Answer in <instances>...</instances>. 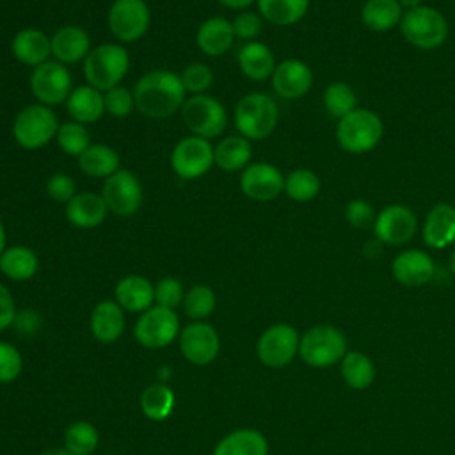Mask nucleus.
Returning <instances> with one entry per match:
<instances>
[{
  "label": "nucleus",
  "mask_w": 455,
  "mask_h": 455,
  "mask_svg": "<svg viewBox=\"0 0 455 455\" xmlns=\"http://www.w3.org/2000/svg\"><path fill=\"white\" fill-rule=\"evenodd\" d=\"M135 108L149 119H165L181 110L187 91L181 76L171 69H151L133 85Z\"/></svg>",
  "instance_id": "1"
},
{
  "label": "nucleus",
  "mask_w": 455,
  "mask_h": 455,
  "mask_svg": "<svg viewBox=\"0 0 455 455\" xmlns=\"http://www.w3.org/2000/svg\"><path fill=\"white\" fill-rule=\"evenodd\" d=\"M130 69V53L121 43H101L92 46L82 62V73L89 85L105 92L121 85Z\"/></svg>",
  "instance_id": "2"
},
{
  "label": "nucleus",
  "mask_w": 455,
  "mask_h": 455,
  "mask_svg": "<svg viewBox=\"0 0 455 455\" xmlns=\"http://www.w3.org/2000/svg\"><path fill=\"white\" fill-rule=\"evenodd\" d=\"M384 137V121L368 108H355L338 119L336 140L338 146L350 155H364L375 149Z\"/></svg>",
  "instance_id": "3"
},
{
  "label": "nucleus",
  "mask_w": 455,
  "mask_h": 455,
  "mask_svg": "<svg viewBox=\"0 0 455 455\" xmlns=\"http://www.w3.org/2000/svg\"><path fill=\"white\" fill-rule=\"evenodd\" d=\"M233 117L238 135L249 140H263L275 130L279 108L272 96L249 92L238 100Z\"/></svg>",
  "instance_id": "4"
},
{
  "label": "nucleus",
  "mask_w": 455,
  "mask_h": 455,
  "mask_svg": "<svg viewBox=\"0 0 455 455\" xmlns=\"http://www.w3.org/2000/svg\"><path fill=\"white\" fill-rule=\"evenodd\" d=\"M59 124V117L52 107L30 103L16 114L11 132L14 142L20 148L27 151H36L55 139Z\"/></svg>",
  "instance_id": "5"
},
{
  "label": "nucleus",
  "mask_w": 455,
  "mask_h": 455,
  "mask_svg": "<svg viewBox=\"0 0 455 455\" xmlns=\"http://www.w3.org/2000/svg\"><path fill=\"white\" fill-rule=\"evenodd\" d=\"M398 27L403 39L418 50L439 48L450 32L444 14L428 5L405 11Z\"/></svg>",
  "instance_id": "6"
},
{
  "label": "nucleus",
  "mask_w": 455,
  "mask_h": 455,
  "mask_svg": "<svg viewBox=\"0 0 455 455\" xmlns=\"http://www.w3.org/2000/svg\"><path fill=\"white\" fill-rule=\"evenodd\" d=\"M180 116L192 135L208 140L222 135L228 126V112L224 103L206 92L188 96L180 110Z\"/></svg>",
  "instance_id": "7"
},
{
  "label": "nucleus",
  "mask_w": 455,
  "mask_h": 455,
  "mask_svg": "<svg viewBox=\"0 0 455 455\" xmlns=\"http://www.w3.org/2000/svg\"><path fill=\"white\" fill-rule=\"evenodd\" d=\"M347 354V339L332 325H315L304 332L299 343L300 359L313 368L332 366Z\"/></svg>",
  "instance_id": "8"
},
{
  "label": "nucleus",
  "mask_w": 455,
  "mask_h": 455,
  "mask_svg": "<svg viewBox=\"0 0 455 455\" xmlns=\"http://www.w3.org/2000/svg\"><path fill=\"white\" fill-rule=\"evenodd\" d=\"M28 89L36 103L46 107H59L66 103L73 91V76L68 66L50 59L32 68L28 76Z\"/></svg>",
  "instance_id": "9"
},
{
  "label": "nucleus",
  "mask_w": 455,
  "mask_h": 455,
  "mask_svg": "<svg viewBox=\"0 0 455 455\" xmlns=\"http://www.w3.org/2000/svg\"><path fill=\"white\" fill-rule=\"evenodd\" d=\"M151 11L146 0H114L107 11V27L119 43H135L146 36Z\"/></svg>",
  "instance_id": "10"
},
{
  "label": "nucleus",
  "mask_w": 455,
  "mask_h": 455,
  "mask_svg": "<svg viewBox=\"0 0 455 455\" xmlns=\"http://www.w3.org/2000/svg\"><path fill=\"white\" fill-rule=\"evenodd\" d=\"M169 164L178 178L199 180L215 165L213 146L208 139L187 135L172 146Z\"/></svg>",
  "instance_id": "11"
},
{
  "label": "nucleus",
  "mask_w": 455,
  "mask_h": 455,
  "mask_svg": "<svg viewBox=\"0 0 455 455\" xmlns=\"http://www.w3.org/2000/svg\"><path fill=\"white\" fill-rule=\"evenodd\" d=\"M101 197L110 213L117 217H130L137 213L144 201V188L140 180L130 169H119L103 180Z\"/></svg>",
  "instance_id": "12"
},
{
  "label": "nucleus",
  "mask_w": 455,
  "mask_h": 455,
  "mask_svg": "<svg viewBox=\"0 0 455 455\" xmlns=\"http://www.w3.org/2000/svg\"><path fill=\"white\" fill-rule=\"evenodd\" d=\"M135 339L146 348L169 347L180 336V318L174 309L151 306L135 323Z\"/></svg>",
  "instance_id": "13"
},
{
  "label": "nucleus",
  "mask_w": 455,
  "mask_h": 455,
  "mask_svg": "<svg viewBox=\"0 0 455 455\" xmlns=\"http://www.w3.org/2000/svg\"><path fill=\"white\" fill-rule=\"evenodd\" d=\"M373 235L384 245H403L418 231V217L407 204L393 203L384 206L373 222Z\"/></svg>",
  "instance_id": "14"
},
{
  "label": "nucleus",
  "mask_w": 455,
  "mask_h": 455,
  "mask_svg": "<svg viewBox=\"0 0 455 455\" xmlns=\"http://www.w3.org/2000/svg\"><path fill=\"white\" fill-rule=\"evenodd\" d=\"M299 332L290 323H274L267 327L258 343L256 354L258 359L268 368L286 366L299 352Z\"/></svg>",
  "instance_id": "15"
},
{
  "label": "nucleus",
  "mask_w": 455,
  "mask_h": 455,
  "mask_svg": "<svg viewBox=\"0 0 455 455\" xmlns=\"http://www.w3.org/2000/svg\"><path fill=\"white\" fill-rule=\"evenodd\" d=\"M178 341L183 357L196 366L210 364L217 359L220 350L219 332L208 322L188 323L180 331Z\"/></svg>",
  "instance_id": "16"
},
{
  "label": "nucleus",
  "mask_w": 455,
  "mask_h": 455,
  "mask_svg": "<svg viewBox=\"0 0 455 455\" xmlns=\"http://www.w3.org/2000/svg\"><path fill=\"white\" fill-rule=\"evenodd\" d=\"M240 190L252 201H272L284 192V174L270 162H251L240 174Z\"/></svg>",
  "instance_id": "17"
},
{
  "label": "nucleus",
  "mask_w": 455,
  "mask_h": 455,
  "mask_svg": "<svg viewBox=\"0 0 455 455\" xmlns=\"http://www.w3.org/2000/svg\"><path fill=\"white\" fill-rule=\"evenodd\" d=\"M272 89L283 100H299L313 87V71L300 59H284L277 62L272 76Z\"/></svg>",
  "instance_id": "18"
},
{
  "label": "nucleus",
  "mask_w": 455,
  "mask_h": 455,
  "mask_svg": "<svg viewBox=\"0 0 455 455\" xmlns=\"http://www.w3.org/2000/svg\"><path fill=\"white\" fill-rule=\"evenodd\" d=\"M52 57L53 60L73 66L84 62L89 52L92 50L91 36L85 28L78 25H64L57 28L52 36Z\"/></svg>",
  "instance_id": "19"
},
{
  "label": "nucleus",
  "mask_w": 455,
  "mask_h": 455,
  "mask_svg": "<svg viewBox=\"0 0 455 455\" xmlns=\"http://www.w3.org/2000/svg\"><path fill=\"white\" fill-rule=\"evenodd\" d=\"M391 274L396 283L416 288L432 281L435 274V263L425 251L405 249L393 259Z\"/></svg>",
  "instance_id": "20"
},
{
  "label": "nucleus",
  "mask_w": 455,
  "mask_h": 455,
  "mask_svg": "<svg viewBox=\"0 0 455 455\" xmlns=\"http://www.w3.org/2000/svg\"><path fill=\"white\" fill-rule=\"evenodd\" d=\"M108 208L98 192L82 190L64 206L66 220L76 229H94L107 220Z\"/></svg>",
  "instance_id": "21"
},
{
  "label": "nucleus",
  "mask_w": 455,
  "mask_h": 455,
  "mask_svg": "<svg viewBox=\"0 0 455 455\" xmlns=\"http://www.w3.org/2000/svg\"><path fill=\"white\" fill-rule=\"evenodd\" d=\"M11 52H12V57L20 64L28 66L32 69V68L50 60V57H52V39L41 28L27 27V28L18 30L12 36Z\"/></svg>",
  "instance_id": "22"
},
{
  "label": "nucleus",
  "mask_w": 455,
  "mask_h": 455,
  "mask_svg": "<svg viewBox=\"0 0 455 455\" xmlns=\"http://www.w3.org/2000/svg\"><path fill=\"white\" fill-rule=\"evenodd\" d=\"M423 242L430 249H444L455 242V208L450 203L434 204L421 228Z\"/></svg>",
  "instance_id": "23"
},
{
  "label": "nucleus",
  "mask_w": 455,
  "mask_h": 455,
  "mask_svg": "<svg viewBox=\"0 0 455 455\" xmlns=\"http://www.w3.org/2000/svg\"><path fill=\"white\" fill-rule=\"evenodd\" d=\"M233 43H235L233 23L224 16L206 18L197 27L196 44L208 57H220L228 53Z\"/></svg>",
  "instance_id": "24"
},
{
  "label": "nucleus",
  "mask_w": 455,
  "mask_h": 455,
  "mask_svg": "<svg viewBox=\"0 0 455 455\" xmlns=\"http://www.w3.org/2000/svg\"><path fill=\"white\" fill-rule=\"evenodd\" d=\"M114 300L128 313H144L155 302V284L144 275L128 274L114 288Z\"/></svg>",
  "instance_id": "25"
},
{
  "label": "nucleus",
  "mask_w": 455,
  "mask_h": 455,
  "mask_svg": "<svg viewBox=\"0 0 455 455\" xmlns=\"http://www.w3.org/2000/svg\"><path fill=\"white\" fill-rule=\"evenodd\" d=\"M236 62L242 71V75L252 82H265L272 76L277 62L274 57V52L268 44L261 41H249L245 43L238 53Z\"/></svg>",
  "instance_id": "26"
},
{
  "label": "nucleus",
  "mask_w": 455,
  "mask_h": 455,
  "mask_svg": "<svg viewBox=\"0 0 455 455\" xmlns=\"http://www.w3.org/2000/svg\"><path fill=\"white\" fill-rule=\"evenodd\" d=\"M66 110L69 114L71 121L82 123L85 126L94 124L105 114L103 92L94 89L89 84L73 87L69 98L66 100Z\"/></svg>",
  "instance_id": "27"
},
{
  "label": "nucleus",
  "mask_w": 455,
  "mask_h": 455,
  "mask_svg": "<svg viewBox=\"0 0 455 455\" xmlns=\"http://www.w3.org/2000/svg\"><path fill=\"white\" fill-rule=\"evenodd\" d=\"M124 331V309L116 300H101L91 313V332L100 343H114Z\"/></svg>",
  "instance_id": "28"
},
{
  "label": "nucleus",
  "mask_w": 455,
  "mask_h": 455,
  "mask_svg": "<svg viewBox=\"0 0 455 455\" xmlns=\"http://www.w3.org/2000/svg\"><path fill=\"white\" fill-rule=\"evenodd\" d=\"M252 158L251 140L242 135H226L213 146L215 165L226 172L243 171Z\"/></svg>",
  "instance_id": "29"
},
{
  "label": "nucleus",
  "mask_w": 455,
  "mask_h": 455,
  "mask_svg": "<svg viewBox=\"0 0 455 455\" xmlns=\"http://www.w3.org/2000/svg\"><path fill=\"white\" fill-rule=\"evenodd\" d=\"M212 455H268V443L254 428H238L224 435Z\"/></svg>",
  "instance_id": "30"
},
{
  "label": "nucleus",
  "mask_w": 455,
  "mask_h": 455,
  "mask_svg": "<svg viewBox=\"0 0 455 455\" xmlns=\"http://www.w3.org/2000/svg\"><path fill=\"white\" fill-rule=\"evenodd\" d=\"M39 270V258L28 245H7L0 254V272L11 281H28Z\"/></svg>",
  "instance_id": "31"
},
{
  "label": "nucleus",
  "mask_w": 455,
  "mask_h": 455,
  "mask_svg": "<svg viewBox=\"0 0 455 455\" xmlns=\"http://www.w3.org/2000/svg\"><path fill=\"white\" fill-rule=\"evenodd\" d=\"M80 171L89 178H103L107 180L116 171L121 169V156L119 153L108 144H91L80 156H78Z\"/></svg>",
  "instance_id": "32"
},
{
  "label": "nucleus",
  "mask_w": 455,
  "mask_h": 455,
  "mask_svg": "<svg viewBox=\"0 0 455 455\" xmlns=\"http://www.w3.org/2000/svg\"><path fill=\"white\" fill-rule=\"evenodd\" d=\"M256 5L265 21L277 27H291L306 16L309 0H256Z\"/></svg>",
  "instance_id": "33"
},
{
  "label": "nucleus",
  "mask_w": 455,
  "mask_h": 455,
  "mask_svg": "<svg viewBox=\"0 0 455 455\" xmlns=\"http://www.w3.org/2000/svg\"><path fill=\"white\" fill-rule=\"evenodd\" d=\"M403 12L398 0H366L361 7V21L373 32H386L400 25Z\"/></svg>",
  "instance_id": "34"
},
{
  "label": "nucleus",
  "mask_w": 455,
  "mask_h": 455,
  "mask_svg": "<svg viewBox=\"0 0 455 455\" xmlns=\"http://www.w3.org/2000/svg\"><path fill=\"white\" fill-rule=\"evenodd\" d=\"M176 403L174 391L167 384H151L140 395V409L146 418L153 421L167 419Z\"/></svg>",
  "instance_id": "35"
},
{
  "label": "nucleus",
  "mask_w": 455,
  "mask_h": 455,
  "mask_svg": "<svg viewBox=\"0 0 455 455\" xmlns=\"http://www.w3.org/2000/svg\"><path fill=\"white\" fill-rule=\"evenodd\" d=\"M341 377L352 389H366L375 379V366L363 352H347L341 359Z\"/></svg>",
  "instance_id": "36"
},
{
  "label": "nucleus",
  "mask_w": 455,
  "mask_h": 455,
  "mask_svg": "<svg viewBox=\"0 0 455 455\" xmlns=\"http://www.w3.org/2000/svg\"><path fill=\"white\" fill-rule=\"evenodd\" d=\"M322 183L311 169H293L284 176V194L295 203H307L320 194Z\"/></svg>",
  "instance_id": "37"
},
{
  "label": "nucleus",
  "mask_w": 455,
  "mask_h": 455,
  "mask_svg": "<svg viewBox=\"0 0 455 455\" xmlns=\"http://www.w3.org/2000/svg\"><path fill=\"white\" fill-rule=\"evenodd\" d=\"M98 443L100 434L89 421H75L64 432V450L71 455H91Z\"/></svg>",
  "instance_id": "38"
},
{
  "label": "nucleus",
  "mask_w": 455,
  "mask_h": 455,
  "mask_svg": "<svg viewBox=\"0 0 455 455\" xmlns=\"http://www.w3.org/2000/svg\"><path fill=\"white\" fill-rule=\"evenodd\" d=\"M323 108L336 119L345 117L357 108V96L352 85L347 82H332L325 87L322 94Z\"/></svg>",
  "instance_id": "39"
},
{
  "label": "nucleus",
  "mask_w": 455,
  "mask_h": 455,
  "mask_svg": "<svg viewBox=\"0 0 455 455\" xmlns=\"http://www.w3.org/2000/svg\"><path fill=\"white\" fill-rule=\"evenodd\" d=\"M55 142L62 153L76 158L92 144L87 126L71 119L59 124Z\"/></svg>",
  "instance_id": "40"
},
{
  "label": "nucleus",
  "mask_w": 455,
  "mask_h": 455,
  "mask_svg": "<svg viewBox=\"0 0 455 455\" xmlns=\"http://www.w3.org/2000/svg\"><path fill=\"white\" fill-rule=\"evenodd\" d=\"M181 306L188 318L203 322L213 313L217 306V297L208 284H194L190 290L185 291Z\"/></svg>",
  "instance_id": "41"
},
{
  "label": "nucleus",
  "mask_w": 455,
  "mask_h": 455,
  "mask_svg": "<svg viewBox=\"0 0 455 455\" xmlns=\"http://www.w3.org/2000/svg\"><path fill=\"white\" fill-rule=\"evenodd\" d=\"M187 94H204L213 84V71L204 62H190L180 73Z\"/></svg>",
  "instance_id": "42"
},
{
  "label": "nucleus",
  "mask_w": 455,
  "mask_h": 455,
  "mask_svg": "<svg viewBox=\"0 0 455 455\" xmlns=\"http://www.w3.org/2000/svg\"><path fill=\"white\" fill-rule=\"evenodd\" d=\"M103 101H105V114L116 117V119L128 117L135 108L133 91H130L124 85H116V87L105 91Z\"/></svg>",
  "instance_id": "43"
},
{
  "label": "nucleus",
  "mask_w": 455,
  "mask_h": 455,
  "mask_svg": "<svg viewBox=\"0 0 455 455\" xmlns=\"http://www.w3.org/2000/svg\"><path fill=\"white\" fill-rule=\"evenodd\" d=\"M21 370L23 359L20 350L7 341H0V384H9L16 380Z\"/></svg>",
  "instance_id": "44"
},
{
  "label": "nucleus",
  "mask_w": 455,
  "mask_h": 455,
  "mask_svg": "<svg viewBox=\"0 0 455 455\" xmlns=\"http://www.w3.org/2000/svg\"><path fill=\"white\" fill-rule=\"evenodd\" d=\"M185 297L183 284L174 279V277H164L155 284V304L167 307V309H176L181 306Z\"/></svg>",
  "instance_id": "45"
},
{
  "label": "nucleus",
  "mask_w": 455,
  "mask_h": 455,
  "mask_svg": "<svg viewBox=\"0 0 455 455\" xmlns=\"http://www.w3.org/2000/svg\"><path fill=\"white\" fill-rule=\"evenodd\" d=\"M231 23H233L235 37L243 39L245 43L256 41V37L263 30V18L259 16V12H252L249 9L238 11V14L231 20Z\"/></svg>",
  "instance_id": "46"
},
{
  "label": "nucleus",
  "mask_w": 455,
  "mask_h": 455,
  "mask_svg": "<svg viewBox=\"0 0 455 455\" xmlns=\"http://www.w3.org/2000/svg\"><path fill=\"white\" fill-rule=\"evenodd\" d=\"M46 194L48 197H52L57 203H69L76 194V181L73 180V176L66 174V172H53L48 180H46Z\"/></svg>",
  "instance_id": "47"
},
{
  "label": "nucleus",
  "mask_w": 455,
  "mask_h": 455,
  "mask_svg": "<svg viewBox=\"0 0 455 455\" xmlns=\"http://www.w3.org/2000/svg\"><path fill=\"white\" fill-rule=\"evenodd\" d=\"M375 215L377 213L373 212V206L364 199H352L345 206L347 222L357 229H366V228L373 226Z\"/></svg>",
  "instance_id": "48"
},
{
  "label": "nucleus",
  "mask_w": 455,
  "mask_h": 455,
  "mask_svg": "<svg viewBox=\"0 0 455 455\" xmlns=\"http://www.w3.org/2000/svg\"><path fill=\"white\" fill-rule=\"evenodd\" d=\"M16 315H18V311H16L12 293L9 291L7 286H4L0 283V332L14 323Z\"/></svg>",
  "instance_id": "49"
},
{
  "label": "nucleus",
  "mask_w": 455,
  "mask_h": 455,
  "mask_svg": "<svg viewBox=\"0 0 455 455\" xmlns=\"http://www.w3.org/2000/svg\"><path fill=\"white\" fill-rule=\"evenodd\" d=\"M14 323H18L23 331H34L37 325V316L32 311H21V315H16Z\"/></svg>",
  "instance_id": "50"
},
{
  "label": "nucleus",
  "mask_w": 455,
  "mask_h": 455,
  "mask_svg": "<svg viewBox=\"0 0 455 455\" xmlns=\"http://www.w3.org/2000/svg\"><path fill=\"white\" fill-rule=\"evenodd\" d=\"M222 7L233 9V11H245L249 5L256 4V0H217Z\"/></svg>",
  "instance_id": "51"
},
{
  "label": "nucleus",
  "mask_w": 455,
  "mask_h": 455,
  "mask_svg": "<svg viewBox=\"0 0 455 455\" xmlns=\"http://www.w3.org/2000/svg\"><path fill=\"white\" fill-rule=\"evenodd\" d=\"M382 245H384V243H382V242H379L377 238H375V240H371V242H366V245H364V254H366V256H370V258H373V252H375V254H379Z\"/></svg>",
  "instance_id": "52"
},
{
  "label": "nucleus",
  "mask_w": 455,
  "mask_h": 455,
  "mask_svg": "<svg viewBox=\"0 0 455 455\" xmlns=\"http://www.w3.org/2000/svg\"><path fill=\"white\" fill-rule=\"evenodd\" d=\"M421 2H423V0H398L400 7H402V9H405V11H411V9H416V7L423 5Z\"/></svg>",
  "instance_id": "53"
},
{
  "label": "nucleus",
  "mask_w": 455,
  "mask_h": 455,
  "mask_svg": "<svg viewBox=\"0 0 455 455\" xmlns=\"http://www.w3.org/2000/svg\"><path fill=\"white\" fill-rule=\"evenodd\" d=\"M5 247H7V231H5L4 220L0 219V254L5 251Z\"/></svg>",
  "instance_id": "54"
},
{
  "label": "nucleus",
  "mask_w": 455,
  "mask_h": 455,
  "mask_svg": "<svg viewBox=\"0 0 455 455\" xmlns=\"http://www.w3.org/2000/svg\"><path fill=\"white\" fill-rule=\"evenodd\" d=\"M39 455H71V453L66 451L64 448H55V450H46V451H43Z\"/></svg>",
  "instance_id": "55"
},
{
  "label": "nucleus",
  "mask_w": 455,
  "mask_h": 455,
  "mask_svg": "<svg viewBox=\"0 0 455 455\" xmlns=\"http://www.w3.org/2000/svg\"><path fill=\"white\" fill-rule=\"evenodd\" d=\"M450 270H451V274L455 275V249H453L451 254H450Z\"/></svg>",
  "instance_id": "56"
}]
</instances>
